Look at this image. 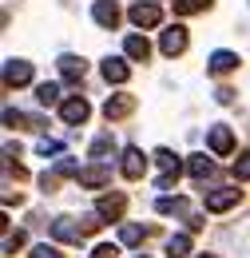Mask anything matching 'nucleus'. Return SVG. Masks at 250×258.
<instances>
[{
  "instance_id": "bb28decb",
  "label": "nucleus",
  "mask_w": 250,
  "mask_h": 258,
  "mask_svg": "<svg viewBox=\"0 0 250 258\" xmlns=\"http://www.w3.org/2000/svg\"><path fill=\"white\" fill-rule=\"evenodd\" d=\"M16 246H24V230H16V234H12V230H4V250L12 254Z\"/></svg>"
},
{
  "instance_id": "423d86ee",
  "label": "nucleus",
  "mask_w": 250,
  "mask_h": 258,
  "mask_svg": "<svg viewBox=\"0 0 250 258\" xmlns=\"http://www.w3.org/2000/svg\"><path fill=\"white\" fill-rule=\"evenodd\" d=\"M131 111H135V96H127V92H119V96H111L103 103V115H107V119H123Z\"/></svg>"
},
{
  "instance_id": "9d476101",
  "label": "nucleus",
  "mask_w": 250,
  "mask_h": 258,
  "mask_svg": "<svg viewBox=\"0 0 250 258\" xmlns=\"http://www.w3.org/2000/svg\"><path fill=\"white\" fill-rule=\"evenodd\" d=\"M123 207H127V199H123L119 191H115V195H103L95 211H99L103 219H111V223H119V215H123Z\"/></svg>"
},
{
  "instance_id": "393cba45",
  "label": "nucleus",
  "mask_w": 250,
  "mask_h": 258,
  "mask_svg": "<svg viewBox=\"0 0 250 258\" xmlns=\"http://www.w3.org/2000/svg\"><path fill=\"white\" fill-rule=\"evenodd\" d=\"M234 179H250V151H242L234 159Z\"/></svg>"
},
{
  "instance_id": "cd10ccee",
  "label": "nucleus",
  "mask_w": 250,
  "mask_h": 258,
  "mask_svg": "<svg viewBox=\"0 0 250 258\" xmlns=\"http://www.w3.org/2000/svg\"><path fill=\"white\" fill-rule=\"evenodd\" d=\"M32 258H64V254L56 250V246H48V242H40V246L32 250Z\"/></svg>"
},
{
  "instance_id": "a878e982",
  "label": "nucleus",
  "mask_w": 250,
  "mask_h": 258,
  "mask_svg": "<svg viewBox=\"0 0 250 258\" xmlns=\"http://www.w3.org/2000/svg\"><path fill=\"white\" fill-rule=\"evenodd\" d=\"M4 123H8V127H28V115H20V111L4 107Z\"/></svg>"
},
{
  "instance_id": "1a4fd4ad",
  "label": "nucleus",
  "mask_w": 250,
  "mask_h": 258,
  "mask_svg": "<svg viewBox=\"0 0 250 258\" xmlns=\"http://www.w3.org/2000/svg\"><path fill=\"white\" fill-rule=\"evenodd\" d=\"M52 234H56L60 242H80V238H84V223H76V219H56V223H52Z\"/></svg>"
},
{
  "instance_id": "4be33fe9",
  "label": "nucleus",
  "mask_w": 250,
  "mask_h": 258,
  "mask_svg": "<svg viewBox=\"0 0 250 258\" xmlns=\"http://www.w3.org/2000/svg\"><path fill=\"white\" fill-rule=\"evenodd\" d=\"M155 211H159V215H187V203H183V199H167V195H163V199L155 203Z\"/></svg>"
},
{
  "instance_id": "0eeeda50",
  "label": "nucleus",
  "mask_w": 250,
  "mask_h": 258,
  "mask_svg": "<svg viewBox=\"0 0 250 258\" xmlns=\"http://www.w3.org/2000/svg\"><path fill=\"white\" fill-rule=\"evenodd\" d=\"M60 115H64V123H84V119L92 115V107H88V99H84V96H76V99H64Z\"/></svg>"
},
{
  "instance_id": "f257e3e1",
  "label": "nucleus",
  "mask_w": 250,
  "mask_h": 258,
  "mask_svg": "<svg viewBox=\"0 0 250 258\" xmlns=\"http://www.w3.org/2000/svg\"><path fill=\"white\" fill-rule=\"evenodd\" d=\"M159 48H163V56H183L187 52V28L183 24H171L163 40H159Z\"/></svg>"
},
{
  "instance_id": "f03ea898",
  "label": "nucleus",
  "mask_w": 250,
  "mask_h": 258,
  "mask_svg": "<svg viewBox=\"0 0 250 258\" xmlns=\"http://www.w3.org/2000/svg\"><path fill=\"white\" fill-rule=\"evenodd\" d=\"M32 84V64L28 60H8L4 64V88H24Z\"/></svg>"
},
{
  "instance_id": "c85d7f7f",
  "label": "nucleus",
  "mask_w": 250,
  "mask_h": 258,
  "mask_svg": "<svg viewBox=\"0 0 250 258\" xmlns=\"http://www.w3.org/2000/svg\"><path fill=\"white\" fill-rule=\"evenodd\" d=\"M64 147L60 143H56V139H44V143H40V155H44V159H48V155H60Z\"/></svg>"
},
{
  "instance_id": "9b49d317",
  "label": "nucleus",
  "mask_w": 250,
  "mask_h": 258,
  "mask_svg": "<svg viewBox=\"0 0 250 258\" xmlns=\"http://www.w3.org/2000/svg\"><path fill=\"white\" fill-rule=\"evenodd\" d=\"M127 76H131L127 60H119V56H107V60H103V80H107V84H127Z\"/></svg>"
},
{
  "instance_id": "6e6552de",
  "label": "nucleus",
  "mask_w": 250,
  "mask_h": 258,
  "mask_svg": "<svg viewBox=\"0 0 250 258\" xmlns=\"http://www.w3.org/2000/svg\"><path fill=\"white\" fill-rule=\"evenodd\" d=\"M143 171H147V155L139 147H127L123 151V175L127 179H143Z\"/></svg>"
},
{
  "instance_id": "39448f33",
  "label": "nucleus",
  "mask_w": 250,
  "mask_h": 258,
  "mask_svg": "<svg viewBox=\"0 0 250 258\" xmlns=\"http://www.w3.org/2000/svg\"><path fill=\"white\" fill-rule=\"evenodd\" d=\"M92 16H95L99 28H115V24H119V4H115V0H95Z\"/></svg>"
},
{
  "instance_id": "a211bd4d",
  "label": "nucleus",
  "mask_w": 250,
  "mask_h": 258,
  "mask_svg": "<svg viewBox=\"0 0 250 258\" xmlns=\"http://www.w3.org/2000/svg\"><path fill=\"white\" fill-rule=\"evenodd\" d=\"M127 56H131V60H147V56H151V44H147V40H143V36H127Z\"/></svg>"
},
{
  "instance_id": "7ed1b4c3",
  "label": "nucleus",
  "mask_w": 250,
  "mask_h": 258,
  "mask_svg": "<svg viewBox=\"0 0 250 258\" xmlns=\"http://www.w3.org/2000/svg\"><path fill=\"white\" fill-rule=\"evenodd\" d=\"M131 24H135V28H155L159 24V8L151 0H135V4H131Z\"/></svg>"
},
{
  "instance_id": "6ab92c4d",
  "label": "nucleus",
  "mask_w": 250,
  "mask_h": 258,
  "mask_svg": "<svg viewBox=\"0 0 250 258\" xmlns=\"http://www.w3.org/2000/svg\"><path fill=\"white\" fill-rule=\"evenodd\" d=\"M107 155H115V139H111V135H99V139L92 143V159L107 163Z\"/></svg>"
},
{
  "instance_id": "aec40b11",
  "label": "nucleus",
  "mask_w": 250,
  "mask_h": 258,
  "mask_svg": "<svg viewBox=\"0 0 250 258\" xmlns=\"http://www.w3.org/2000/svg\"><path fill=\"white\" fill-rule=\"evenodd\" d=\"M187 171L195 175V179H207V175L215 171V163L207 159V155H191V159H187Z\"/></svg>"
},
{
  "instance_id": "2eb2a0df",
  "label": "nucleus",
  "mask_w": 250,
  "mask_h": 258,
  "mask_svg": "<svg viewBox=\"0 0 250 258\" xmlns=\"http://www.w3.org/2000/svg\"><path fill=\"white\" fill-rule=\"evenodd\" d=\"M155 163L163 167V175H175V179H179V171H183L179 155H175V151H167V147H159V151H155Z\"/></svg>"
},
{
  "instance_id": "f3484780",
  "label": "nucleus",
  "mask_w": 250,
  "mask_h": 258,
  "mask_svg": "<svg viewBox=\"0 0 250 258\" xmlns=\"http://www.w3.org/2000/svg\"><path fill=\"white\" fill-rule=\"evenodd\" d=\"M191 254V234H171L167 238V258H187Z\"/></svg>"
},
{
  "instance_id": "b1692460",
  "label": "nucleus",
  "mask_w": 250,
  "mask_h": 258,
  "mask_svg": "<svg viewBox=\"0 0 250 258\" xmlns=\"http://www.w3.org/2000/svg\"><path fill=\"white\" fill-rule=\"evenodd\" d=\"M119 238H123L127 246H135V242H143V226H135V223H123V226H119Z\"/></svg>"
},
{
  "instance_id": "dca6fc26",
  "label": "nucleus",
  "mask_w": 250,
  "mask_h": 258,
  "mask_svg": "<svg viewBox=\"0 0 250 258\" xmlns=\"http://www.w3.org/2000/svg\"><path fill=\"white\" fill-rule=\"evenodd\" d=\"M234 68H238V56H234V52H215V56H211V72H215V76H226V72H234Z\"/></svg>"
},
{
  "instance_id": "4468645a",
  "label": "nucleus",
  "mask_w": 250,
  "mask_h": 258,
  "mask_svg": "<svg viewBox=\"0 0 250 258\" xmlns=\"http://www.w3.org/2000/svg\"><path fill=\"white\" fill-rule=\"evenodd\" d=\"M84 60H80V56H60V76L64 80H72V84H76V80H84Z\"/></svg>"
},
{
  "instance_id": "412c9836",
  "label": "nucleus",
  "mask_w": 250,
  "mask_h": 258,
  "mask_svg": "<svg viewBox=\"0 0 250 258\" xmlns=\"http://www.w3.org/2000/svg\"><path fill=\"white\" fill-rule=\"evenodd\" d=\"M36 99H40L44 107H56V103H60V84H40V88H36Z\"/></svg>"
},
{
  "instance_id": "5701e85b",
  "label": "nucleus",
  "mask_w": 250,
  "mask_h": 258,
  "mask_svg": "<svg viewBox=\"0 0 250 258\" xmlns=\"http://www.w3.org/2000/svg\"><path fill=\"white\" fill-rule=\"evenodd\" d=\"M171 4H175V12H179V16H191V12H203L211 0H171Z\"/></svg>"
},
{
  "instance_id": "c756f323",
  "label": "nucleus",
  "mask_w": 250,
  "mask_h": 258,
  "mask_svg": "<svg viewBox=\"0 0 250 258\" xmlns=\"http://www.w3.org/2000/svg\"><path fill=\"white\" fill-rule=\"evenodd\" d=\"M115 254H119V250H115V246H107V242H99V246L92 250V258H115Z\"/></svg>"
},
{
  "instance_id": "ddd939ff",
  "label": "nucleus",
  "mask_w": 250,
  "mask_h": 258,
  "mask_svg": "<svg viewBox=\"0 0 250 258\" xmlns=\"http://www.w3.org/2000/svg\"><path fill=\"white\" fill-rule=\"evenodd\" d=\"M107 179H111L107 163H92V167H84V171H80V183H84V187H103Z\"/></svg>"
},
{
  "instance_id": "20e7f679",
  "label": "nucleus",
  "mask_w": 250,
  "mask_h": 258,
  "mask_svg": "<svg viewBox=\"0 0 250 258\" xmlns=\"http://www.w3.org/2000/svg\"><path fill=\"white\" fill-rule=\"evenodd\" d=\"M238 199H242V191H234V187H222V191H211V195H207V211L222 215V211L238 207Z\"/></svg>"
},
{
  "instance_id": "7c9ffc66",
  "label": "nucleus",
  "mask_w": 250,
  "mask_h": 258,
  "mask_svg": "<svg viewBox=\"0 0 250 258\" xmlns=\"http://www.w3.org/2000/svg\"><path fill=\"white\" fill-rule=\"evenodd\" d=\"M203 258H211V254H203Z\"/></svg>"
},
{
  "instance_id": "f8f14e48",
  "label": "nucleus",
  "mask_w": 250,
  "mask_h": 258,
  "mask_svg": "<svg viewBox=\"0 0 250 258\" xmlns=\"http://www.w3.org/2000/svg\"><path fill=\"white\" fill-rule=\"evenodd\" d=\"M211 151H215V155H230V151H234V131L230 127H211Z\"/></svg>"
}]
</instances>
